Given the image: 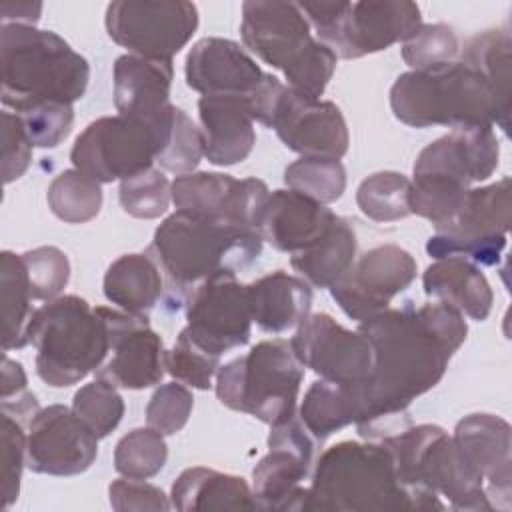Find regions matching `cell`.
I'll return each instance as SVG.
<instances>
[{"label":"cell","mask_w":512,"mask_h":512,"mask_svg":"<svg viewBox=\"0 0 512 512\" xmlns=\"http://www.w3.org/2000/svg\"><path fill=\"white\" fill-rule=\"evenodd\" d=\"M358 330L370 340L374 362L362 386L364 418L356 426L362 438L382 440L412 424L408 406L444 378L468 324L460 310L434 300L386 308Z\"/></svg>","instance_id":"1"},{"label":"cell","mask_w":512,"mask_h":512,"mask_svg":"<svg viewBox=\"0 0 512 512\" xmlns=\"http://www.w3.org/2000/svg\"><path fill=\"white\" fill-rule=\"evenodd\" d=\"M262 236L222 220L176 210L154 232L148 254L168 280L172 296H184L204 280L248 268L262 254Z\"/></svg>","instance_id":"2"},{"label":"cell","mask_w":512,"mask_h":512,"mask_svg":"<svg viewBox=\"0 0 512 512\" xmlns=\"http://www.w3.org/2000/svg\"><path fill=\"white\" fill-rule=\"evenodd\" d=\"M2 104L14 114L40 104H74L88 88L90 64L62 36L28 24H2Z\"/></svg>","instance_id":"3"},{"label":"cell","mask_w":512,"mask_h":512,"mask_svg":"<svg viewBox=\"0 0 512 512\" xmlns=\"http://www.w3.org/2000/svg\"><path fill=\"white\" fill-rule=\"evenodd\" d=\"M424 510L396 474L382 442L344 440L322 452L312 472L304 512Z\"/></svg>","instance_id":"4"},{"label":"cell","mask_w":512,"mask_h":512,"mask_svg":"<svg viewBox=\"0 0 512 512\" xmlns=\"http://www.w3.org/2000/svg\"><path fill=\"white\" fill-rule=\"evenodd\" d=\"M500 160L494 126H456L420 150L410 180V212L434 226L448 222L474 182L488 180Z\"/></svg>","instance_id":"5"},{"label":"cell","mask_w":512,"mask_h":512,"mask_svg":"<svg viewBox=\"0 0 512 512\" xmlns=\"http://www.w3.org/2000/svg\"><path fill=\"white\" fill-rule=\"evenodd\" d=\"M240 34L252 54L284 74L288 88L304 98L320 100L338 58L312 36V26L298 2H244Z\"/></svg>","instance_id":"6"},{"label":"cell","mask_w":512,"mask_h":512,"mask_svg":"<svg viewBox=\"0 0 512 512\" xmlns=\"http://www.w3.org/2000/svg\"><path fill=\"white\" fill-rule=\"evenodd\" d=\"M392 114L406 126H498L510 130L486 80L456 60L432 70H408L390 88Z\"/></svg>","instance_id":"7"},{"label":"cell","mask_w":512,"mask_h":512,"mask_svg":"<svg viewBox=\"0 0 512 512\" xmlns=\"http://www.w3.org/2000/svg\"><path fill=\"white\" fill-rule=\"evenodd\" d=\"M380 442L394 458L398 480L420 498L424 510H492L482 480L464 464L442 426L410 424Z\"/></svg>","instance_id":"8"},{"label":"cell","mask_w":512,"mask_h":512,"mask_svg":"<svg viewBox=\"0 0 512 512\" xmlns=\"http://www.w3.org/2000/svg\"><path fill=\"white\" fill-rule=\"evenodd\" d=\"M26 346L36 350V374L52 388H68L108 358V328L98 308L76 294L58 296L34 310Z\"/></svg>","instance_id":"9"},{"label":"cell","mask_w":512,"mask_h":512,"mask_svg":"<svg viewBox=\"0 0 512 512\" xmlns=\"http://www.w3.org/2000/svg\"><path fill=\"white\" fill-rule=\"evenodd\" d=\"M304 366L288 340H262L216 372V398L272 426L296 412Z\"/></svg>","instance_id":"10"},{"label":"cell","mask_w":512,"mask_h":512,"mask_svg":"<svg viewBox=\"0 0 512 512\" xmlns=\"http://www.w3.org/2000/svg\"><path fill=\"white\" fill-rule=\"evenodd\" d=\"M318 40L336 58L354 60L408 40L422 24L420 6L408 0L300 2Z\"/></svg>","instance_id":"11"},{"label":"cell","mask_w":512,"mask_h":512,"mask_svg":"<svg viewBox=\"0 0 512 512\" xmlns=\"http://www.w3.org/2000/svg\"><path fill=\"white\" fill-rule=\"evenodd\" d=\"M510 176L488 186L470 188L458 212L444 224L434 226L426 252L434 260L458 256L476 266H496L506 248L512 202Z\"/></svg>","instance_id":"12"},{"label":"cell","mask_w":512,"mask_h":512,"mask_svg":"<svg viewBox=\"0 0 512 512\" xmlns=\"http://www.w3.org/2000/svg\"><path fill=\"white\" fill-rule=\"evenodd\" d=\"M166 146L154 128L126 116H102L76 138L70 160L76 170L100 184L126 180L152 168Z\"/></svg>","instance_id":"13"},{"label":"cell","mask_w":512,"mask_h":512,"mask_svg":"<svg viewBox=\"0 0 512 512\" xmlns=\"http://www.w3.org/2000/svg\"><path fill=\"white\" fill-rule=\"evenodd\" d=\"M316 444L298 410L270 426L268 454L252 470V492L258 510H306L308 488L302 482L310 474Z\"/></svg>","instance_id":"14"},{"label":"cell","mask_w":512,"mask_h":512,"mask_svg":"<svg viewBox=\"0 0 512 512\" xmlns=\"http://www.w3.org/2000/svg\"><path fill=\"white\" fill-rule=\"evenodd\" d=\"M108 36L128 54L172 60L198 28V8L192 2L118 0L106 6Z\"/></svg>","instance_id":"15"},{"label":"cell","mask_w":512,"mask_h":512,"mask_svg":"<svg viewBox=\"0 0 512 512\" xmlns=\"http://www.w3.org/2000/svg\"><path fill=\"white\" fill-rule=\"evenodd\" d=\"M414 256L398 244H378L352 262L348 272L330 286V294L342 312L358 324L390 308L394 296L416 278Z\"/></svg>","instance_id":"16"},{"label":"cell","mask_w":512,"mask_h":512,"mask_svg":"<svg viewBox=\"0 0 512 512\" xmlns=\"http://www.w3.org/2000/svg\"><path fill=\"white\" fill-rule=\"evenodd\" d=\"M186 326L200 348L220 356L248 344L252 316L246 286L234 274L204 280L186 294Z\"/></svg>","instance_id":"17"},{"label":"cell","mask_w":512,"mask_h":512,"mask_svg":"<svg viewBox=\"0 0 512 512\" xmlns=\"http://www.w3.org/2000/svg\"><path fill=\"white\" fill-rule=\"evenodd\" d=\"M290 346L304 368L342 386H364L374 362L370 340L324 312L310 314L296 328Z\"/></svg>","instance_id":"18"},{"label":"cell","mask_w":512,"mask_h":512,"mask_svg":"<svg viewBox=\"0 0 512 512\" xmlns=\"http://www.w3.org/2000/svg\"><path fill=\"white\" fill-rule=\"evenodd\" d=\"M98 312L108 328L110 358L96 370V378L124 390H144L160 384L166 372V350L148 318L108 306H98Z\"/></svg>","instance_id":"19"},{"label":"cell","mask_w":512,"mask_h":512,"mask_svg":"<svg viewBox=\"0 0 512 512\" xmlns=\"http://www.w3.org/2000/svg\"><path fill=\"white\" fill-rule=\"evenodd\" d=\"M26 432V466L36 474L76 476L98 456L100 438L64 404L40 408Z\"/></svg>","instance_id":"20"},{"label":"cell","mask_w":512,"mask_h":512,"mask_svg":"<svg viewBox=\"0 0 512 512\" xmlns=\"http://www.w3.org/2000/svg\"><path fill=\"white\" fill-rule=\"evenodd\" d=\"M176 210L210 216L258 232L270 190L258 178H234L224 172H190L172 180Z\"/></svg>","instance_id":"21"},{"label":"cell","mask_w":512,"mask_h":512,"mask_svg":"<svg viewBox=\"0 0 512 512\" xmlns=\"http://www.w3.org/2000/svg\"><path fill=\"white\" fill-rule=\"evenodd\" d=\"M268 128L302 158L340 160L350 144L348 124L334 102L304 98L288 86L276 100Z\"/></svg>","instance_id":"22"},{"label":"cell","mask_w":512,"mask_h":512,"mask_svg":"<svg viewBox=\"0 0 512 512\" xmlns=\"http://www.w3.org/2000/svg\"><path fill=\"white\" fill-rule=\"evenodd\" d=\"M464 464L482 480L492 510H510L512 502V430L488 412L464 416L452 434Z\"/></svg>","instance_id":"23"},{"label":"cell","mask_w":512,"mask_h":512,"mask_svg":"<svg viewBox=\"0 0 512 512\" xmlns=\"http://www.w3.org/2000/svg\"><path fill=\"white\" fill-rule=\"evenodd\" d=\"M112 80L118 114L148 124L168 144L176 112V106L170 102L174 80L172 60L122 54L114 62Z\"/></svg>","instance_id":"24"},{"label":"cell","mask_w":512,"mask_h":512,"mask_svg":"<svg viewBox=\"0 0 512 512\" xmlns=\"http://www.w3.org/2000/svg\"><path fill=\"white\" fill-rule=\"evenodd\" d=\"M266 72L234 40L208 36L198 40L184 64L188 88L206 94H250Z\"/></svg>","instance_id":"25"},{"label":"cell","mask_w":512,"mask_h":512,"mask_svg":"<svg viewBox=\"0 0 512 512\" xmlns=\"http://www.w3.org/2000/svg\"><path fill=\"white\" fill-rule=\"evenodd\" d=\"M204 158L214 166H234L246 160L256 144L254 116L248 94H206L198 100Z\"/></svg>","instance_id":"26"},{"label":"cell","mask_w":512,"mask_h":512,"mask_svg":"<svg viewBox=\"0 0 512 512\" xmlns=\"http://www.w3.org/2000/svg\"><path fill=\"white\" fill-rule=\"evenodd\" d=\"M336 214L290 188L272 190L264 206L258 234L272 248L296 254L326 234Z\"/></svg>","instance_id":"27"},{"label":"cell","mask_w":512,"mask_h":512,"mask_svg":"<svg viewBox=\"0 0 512 512\" xmlns=\"http://www.w3.org/2000/svg\"><path fill=\"white\" fill-rule=\"evenodd\" d=\"M252 322L270 334L298 328L312 308V286L300 276L274 270L246 284Z\"/></svg>","instance_id":"28"},{"label":"cell","mask_w":512,"mask_h":512,"mask_svg":"<svg viewBox=\"0 0 512 512\" xmlns=\"http://www.w3.org/2000/svg\"><path fill=\"white\" fill-rule=\"evenodd\" d=\"M422 288L428 298L446 302L476 322L490 316L494 302L490 282L470 260L458 256L434 260L422 274Z\"/></svg>","instance_id":"29"},{"label":"cell","mask_w":512,"mask_h":512,"mask_svg":"<svg viewBox=\"0 0 512 512\" xmlns=\"http://www.w3.org/2000/svg\"><path fill=\"white\" fill-rule=\"evenodd\" d=\"M172 508L200 510H258L252 488L242 476L192 466L178 474L170 488Z\"/></svg>","instance_id":"30"},{"label":"cell","mask_w":512,"mask_h":512,"mask_svg":"<svg viewBox=\"0 0 512 512\" xmlns=\"http://www.w3.org/2000/svg\"><path fill=\"white\" fill-rule=\"evenodd\" d=\"M102 290L120 310L148 316L164 292L162 270L148 252L122 254L106 268Z\"/></svg>","instance_id":"31"},{"label":"cell","mask_w":512,"mask_h":512,"mask_svg":"<svg viewBox=\"0 0 512 512\" xmlns=\"http://www.w3.org/2000/svg\"><path fill=\"white\" fill-rule=\"evenodd\" d=\"M358 256V238L348 218L336 214L330 228L312 246L290 254L292 270L314 288H330Z\"/></svg>","instance_id":"32"},{"label":"cell","mask_w":512,"mask_h":512,"mask_svg":"<svg viewBox=\"0 0 512 512\" xmlns=\"http://www.w3.org/2000/svg\"><path fill=\"white\" fill-rule=\"evenodd\" d=\"M312 438L322 444L334 432L358 424L364 418L362 386H342L328 380H316L306 390L298 410Z\"/></svg>","instance_id":"33"},{"label":"cell","mask_w":512,"mask_h":512,"mask_svg":"<svg viewBox=\"0 0 512 512\" xmlns=\"http://www.w3.org/2000/svg\"><path fill=\"white\" fill-rule=\"evenodd\" d=\"M460 62L476 70L492 88L506 118L512 110V40L506 28H490L470 36L460 48Z\"/></svg>","instance_id":"34"},{"label":"cell","mask_w":512,"mask_h":512,"mask_svg":"<svg viewBox=\"0 0 512 512\" xmlns=\"http://www.w3.org/2000/svg\"><path fill=\"white\" fill-rule=\"evenodd\" d=\"M0 304H2V350L24 348V332L34 314L28 272L22 254H0Z\"/></svg>","instance_id":"35"},{"label":"cell","mask_w":512,"mask_h":512,"mask_svg":"<svg viewBox=\"0 0 512 512\" xmlns=\"http://www.w3.org/2000/svg\"><path fill=\"white\" fill-rule=\"evenodd\" d=\"M50 212L66 224H84L98 216L102 208L100 182L88 174L68 168L50 182L46 190Z\"/></svg>","instance_id":"36"},{"label":"cell","mask_w":512,"mask_h":512,"mask_svg":"<svg viewBox=\"0 0 512 512\" xmlns=\"http://www.w3.org/2000/svg\"><path fill=\"white\" fill-rule=\"evenodd\" d=\"M360 212L374 222H398L410 212V180L394 170H380L364 178L356 190Z\"/></svg>","instance_id":"37"},{"label":"cell","mask_w":512,"mask_h":512,"mask_svg":"<svg viewBox=\"0 0 512 512\" xmlns=\"http://www.w3.org/2000/svg\"><path fill=\"white\" fill-rule=\"evenodd\" d=\"M284 184L324 206L342 198L346 168L336 158H298L284 170Z\"/></svg>","instance_id":"38"},{"label":"cell","mask_w":512,"mask_h":512,"mask_svg":"<svg viewBox=\"0 0 512 512\" xmlns=\"http://www.w3.org/2000/svg\"><path fill=\"white\" fill-rule=\"evenodd\" d=\"M168 460V446L164 434L146 426L124 434L114 448V468L120 476L152 478Z\"/></svg>","instance_id":"39"},{"label":"cell","mask_w":512,"mask_h":512,"mask_svg":"<svg viewBox=\"0 0 512 512\" xmlns=\"http://www.w3.org/2000/svg\"><path fill=\"white\" fill-rule=\"evenodd\" d=\"M172 182L160 168H146L120 182L118 200L126 214L140 220H154L168 212L172 202Z\"/></svg>","instance_id":"40"},{"label":"cell","mask_w":512,"mask_h":512,"mask_svg":"<svg viewBox=\"0 0 512 512\" xmlns=\"http://www.w3.org/2000/svg\"><path fill=\"white\" fill-rule=\"evenodd\" d=\"M460 40L452 26L444 22L420 24V28L402 42V60L412 70H432L456 62Z\"/></svg>","instance_id":"41"},{"label":"cell","mask_w":512,"mask_h":512,"mask_svg":"<svg viewBox=\"0 0 512 512\" xmlns=\"http://www.w3.org/2000/svg\"><path fill=\"white\" fill-rule=\"evenodd\" d=\"M72 410L98 438H106L118 428L124 416V400L114 384L96 378L76 390Z\"/></svg>","instance_id":"42"},{"label":"cell","mask_w":512,"mask_h":512,"mask_svg":"<svg viewBox=\"0 0 512 512\" xmlns=\"http://www.w3.org/2000/svg\"><path fill=\"white\" fill-rule=\"evenodd\" d=\"M166 372L196 390L212 388V380L220 368V356L200 348L184 330H180L174 346L164 354Z\"/></svg>","instance_id":"43"},{"label":"cell","mask_w":512,"mask_h":512,"mask_svg":"<svg viewBox=\"0 0 512 512\" xmlns=\"http://www.w3.org/2000/svg\"><path fill=\"white\" fill-rule=\"evenodd\" d=\"M32 300L50 302L62 294L70 280L68 256L56 246H38L22 254Z\"/></svg>","instance_id":"44"},{"label":"cell","mask_w":512,"mask_h":512,"mask_svg":"<svg viewBox=\"0 0 512 512\" xmlns=\"http://www.w3.org/2000/svg\"><path fill=\"white\" fill-rule=\"evenodd\" d=\"M202 156H204L202 130L192 122V118L182 108H176L168 144L156 158L160 170L172 172L176 176L190 174L198 168Z\"/></svg>","instance_id":"45"},{"label":"cell","mask_w":512,"mask_h":512,"mask_svg":"<svg viewBox=\"0 0 512 512\" xmlns=\"http://www.w3.org/2000/svg\"><path fill=\"white\" fill-rule=\"evenodd\" d=\"M26 438L24 424L2 412L0 418V474H2V506L8 510L20 494L22 470L26 466Z\"/></svg>","instance_id":"46"},{"label":"cell","mask_w":512,"mask_h":512,"mask_svg":"<svg viewBox=\"0 0 512 512\" xmlns=\"http://www.w3.org/2000/svg\"><path fill=\"white\" fill-rule=\"evenodd\" d=\"M194 396L182 382H168L154 390L146 406V422L150 428L172 436L180 432L192 414Z\"/></svg>","instance_id":"47"},{"label":"cell","mask_w":512,"mask_h":512,"mask_svg":"<svg viewBox=\"0 0 512 512\" xmlns=\"http://www.w3.org/2000/svg\"><path fill=\"white\" fill-rule=\"evenodd\" d=\"M34 148H56L72 130V104H40L18 114Z\"/></svg>","instance_id":"48"},{"label":"cell","mask_w":512,"mask_h":512,"mask_svg":"<svg viewBox=\"0 0 512 512\" xmlns=\"http://www.w3.org/2000/svg\"><path fill=\"white\" fill-rule=\"evenodd\" d=\"M108 500L116 512H166L172 508L170 498L154 484L142 478H116L108 486Z\"/></svg>","instance_id":"49"},{"label":"cell","mask_w":512,"mask_h":512,"mask_svg":"<svg viewBox=\"0 0 512 512\" xmlns=\"http://www.w3.org/2000/svg\"><path fill=\"white\" fill-rule=\"evenodd\" d=\"M0 404L4 414H10L12 418L20 420L24 426H28V422L40 410L36 396L28 390V380L22 364L8 358L6 354L2 358Z\"/></svg>","instance_id":"50"},{"label":"cell","mask_w":512,"mask_h":512,"mask_svg":"<svg viewBox=\"0 0 512 512\" xmlns=\"http://www.w3.org/2000/svg\"><path fill=\"white\" fill-rule=\"evenodd\" d=\"M32 142L24 130L22 118L10 110L2 112V180L12 184L30 166Z\"/></svg>","instance_id":"51"},{"label":"cell","mask_w":512,"mask_h":512,"mask_svg":"<svg viewBox=\"0 0 512 512\" xmlns=\"http://www.w3.org/2000/svg\"><path fill=\"white\" fill-rule=\"evenodd\" d=\"M2 24H28L36 26L42 14L40 2H4L0 6Z\"/></svg>","instance_id":"52"}]
</instances>
